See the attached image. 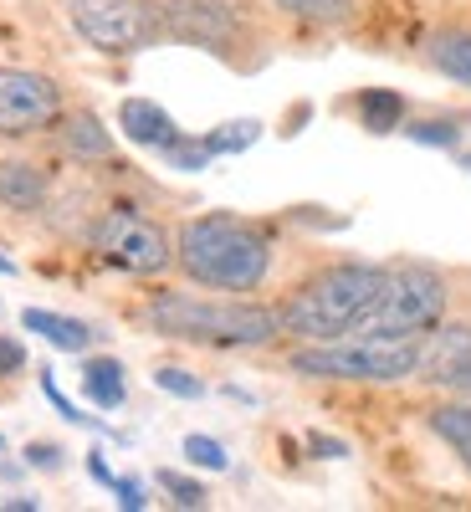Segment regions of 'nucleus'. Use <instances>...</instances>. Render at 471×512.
Returning a JSON list of instances; mask_svg holds the SVG:
<instances>
[{"mask_svg": "<svg viewBox=\"0 0 471 512\" xmlns=\"http://www.w3.org/2000/svg\"><path fill=\"white\" fill-rule=\"evenodd\" d=\"M82 395L103 410H118L128 400V384H123V364L118 359H88L82 364Z\"/></svg>", "mask_w": 471, "mask_h": 512, "instance_id": "18", "label": "nucleus"}, {"mask_svg": "<svg viewBox=\"0 0 471 512\" xmlns=\"http://www.w3.org/2000/svg\"><path fill=\"white\" fill-rule=\"evenodd\" d=\"M405 134H410L415 144H441V149H451V144L461 139L446 118H420V123H410V128H405Z\"/></svg>", "mask_w": 471, "mask_h": 512, "instance_id": "24", "label": "nucleus"}, {"mask_svg": "<svg viewBox=\"0 0 471 512\" xmlns=\"http://www.w3.org/2000/svg\"><path fill=\"white\" fill-rule=\"evenodd\" d=\"M420 349L425 338L415 333H344L333 344H303L287 369L333 384H400L420 369Z\"/></svg>", "mask_w": 471, "mask_h": 512, "instance_id": "4", "label": "nucleus"}, {"mask_svg": "<svg viewBox=\"0 0 471 512\" xmlns=\"http://www.w3.org/2000/svg\"><path fill=\"white\" fill-rule=\"evenodd\" d=\"M67 21L103 57H134L164 41L159 0H67Z\"/></svg>", "mask_w": 471, "mask_h": 512, "instance_id": "6", "label": "nucleus"}, {"mask_svg": "<svg viewBox=\"0 0 471 512\" xmlns=\"http://www.w3.org/2000/svg\"><path fill=\"white\" fill-rule=\"evenodd\" d=\"M456 395H466V400H471V359H466V374H461V390H456Z\"/></svg>", "mask_w": 471, "mask_h": 512, "instance_id": "30", "label": "nucleus"}, {"mask_svg": "<svg viewBox=\"0 0 471 512\" xmlns=\"http://www.w3.org/2000/svg\"><path fill=\"white\" fill-rule=\"evenodd\" d=\"M425 62L441 77H451L456 88L471 93V31L466 26H441V31L425 36Z\"/></svg>", "mask_w": 471, "mask_h": 512, "instance_id": "13", "label": "nucleus"}, {"mask_svg": "<svg viewBox=\"0 0 471 512\" xmlns=\"http://www.w3.org/2000/svg\"><path fill=\"white\" fill-rule=\"evenodd\" d=\"M195 466H205V472H226L231 466V456H226V446L221 441H210V436H185V446H180Z\"/></svg>", "mask_w": 471, "mask_h": 512, "instance_id": "23", "label": "nucleus"}, {"mask_svg": "<svg viewBox=\"0 0 471 512\" xmlns=\"http://www.w3.org/2000/svg\"><path fill=\"white\" fill-rule=\"evenodd\" d=\"M466 169H471V154H466Z\"/></svg>", "mask_w": 471, "mask_h": 512, "instance_id": "32", "label": "nucleus"}, {"mask_svg": "<svg viewBox=\"0 0 471 512\" xmlns=\"http://www.w3.org/2000/svg\"><path fill=\"white\" fill-rule=\"evenodd\" d=\"M41 390H47V400H52V405H57V410H62V415L72 420V425H82V420H88V415H82V410H77V405H72V400H67L62 390H57L52 379H41Z\"/></svg>", "mask_w": 471, "mask_h": 512, "instance_id": "28", "label": "nucleus"}, {"mask_svg": "<svg viewBox=\"0 0 471 512\" xmlns=\"http://www.w3.org/2000/svg\"><path fill=\"white\" fill-rule=\"evenodd\" d=\"M354 108H359V123L369 128V134H390V128L405 123V98L390 93V88H364L354 98Z\"/></svg>", "mask_w": 471, "mask_h": 512, "instance_id": "19", "label": "nucleus"}, {"mask_svg": "<svg viewBox=\"0 0 471 512\" xmlns=\"http://www.w3.org/2000/svg\"><path fill=\"white\" fill-rule=\"evenodd\" d=\"M267 6L297 26H318V31H338L359 16V0H267Z\"/></svg>", "mask_w": 471, "mask_h": 512, "instance_id": "15", "label": "nucleus"}, {"mask_svg": "<svg viewBox=\"0 0 471 512\" xmlns=\"http://www.w3.org/2000/svg\"><path fill=\"white\" fill-rule=\"evenodd\" d=\"M272 256V236L256 221L226 216V210L185 221L175 236V267L185 272V282L210 292H256L272 277Z\"/></svg>", "mask_w": 471, "mask_h": 512, "instance_id": "1", "label": "nucleus"}, {"mask_svg": "<svg viewBox=\"0 0 471 512\" xmlns=\"http://www.w3.org/2000/svg\"><path fill=\"white\" fill-rule=\"evenodd\" d=\"M16 369H26V349L16 338H0V374H16Z\"/></svg>", "mask_w": 471, "mask_h": 512, "instance_id": "26", "label": "nucleus"}, {"mask_svg": "<svg viewBox=\"0 0 471 512\" xmlns=\"http://www.w3.org/2000/svg\"><path fill=\"white\" fill-rule=\"evenodd\" d=\"M451 308V282L431 262H390L379 282L374 308L364 313L359 333H415L425 338Z\"/></svg>", "mask_w": 471, "mask_h": 512, "instance_id": "5", "label": "nucleus"}, {"mask_svg": "<svg viewBox=\"0 0 471 512\" xmlns=\"http://www.w3.org/2000/svg\"><path fill=\"white\" fill-rule=\"evenodd\" d=\"M144 323L159 338L175 344H205V349H262L282 338V318L267 303H246V297H195V292H154Z\"/></svg>", "mask_w": 471, "mask_h": 512, "instance_id": "2", "label": "nucleus"}, {"mask_svg": "<svg viewBox=\"0 0 471 512\" xmlns=\"http://www.w3.org/2000/svg\"><path fill=\"white\" fill-rule=\"evenodd\" d=\"M113 492H118V507H128V512L149 502V497H144V482H134V477H128V482H113Z\"/></svg>", "mask_w": 471, "mask_h": 512, "instance_id": "27", "label": "nucleus"}, {"mask_svg": "<svg viewBox=\"0 0 471 512\" xmlns=\"http://www.w3.org/2000/svg\"><path fill=\"white\" fill-rule=\"evenodd\" d=\"M16 272V262H11V256H0V277H11Z\"/></svg>", "mask_w": 471, "mask_h": 512, "instance_id": "31", "label": "nucleus"}, {"mask_svg": "<svg viewBox=\"0 0 471 512\" xmlns=\"http://www.w3.org/2000/svg\"><path fill=\"white\" fill-rule=\"evenodd\" d=\"M21 323L31 328V333H41L52 349H62V354H82L93 344V328L82 323V318H67V313H47V308H26L21 313Z\"/></svg>", "mask_w": 471, "mask_h": 512, "instance_id": "17", "label": "nucleus"}, {"mask_svg": "<svg viewBox=\"0 0 471 512\" xmlns=\"http://www.w3.org/2000/svg\"><path fill=\"white\" fill-rule=\"evenodd\" d=\"M471 359V323H436L425 333V349H420V379L436 384V390H461V374Z\"/></svg>", "mask_w": 471, "mask_h": 512, "instance_id": "10", "label": "nucleus"}, {"mask_svg": "<svg viewBox=\"0 0 471 512\" xmlns=\"http://www.w3.org/2000/svg\"><path fill=\"white\" fill-rule=\"evenodd\" d=\"M164 36L200 47L210 57H236V47L251 41V21L241 16L236 0H159Z\"/></svg>", "mask_w": 471, "mask_h": 512, "instance_id": "8", "label": "nucleus"}, {"mask_svg": "<svg viewBox=\"0 0 471 512\" xmlns=\"http://www.w3.org/2000/svg\"><path fill=\"white\" fill-rule=\"evenodd\" d=\"M47 195H52V180H47L41 164L0 159V205L6 210H16V216H36V210H47Z\"/></svg>", "mask_w": 471, "mask_h": 512, "instance_id": "11", "label": "nucleus"}, {"mask_svg": "<svg viewBox=\"0 0 471 512\" xmlns=\"http://www.w3.org/2000/svg\"><path fill=\"white\" fill-rule=\"evenodd\" d=\"M118 128H123V139L139 144V149H164V144L180 139V123L149 98H123L118 103Z\"/></svg>", "mask_w": 471, "mask_h": 512, "instance_id": "12", "label": "nucleus"}, {"mask_svg": "<svg viewBox=\"0 0 471 512\" xmlns=\"http://www.w3.org/2000/svg\"><path fill=\"white\" fill-rule=\"evenodd\" d=\"M62 118L57 77L31 67H0V139H31Z\"/></svg>", "mask_w": 471, "mask_h": 512, "instance_id": "9", "label": "nucleus"}, {"mask_svg": "<svg viewBox=\"0 0 471 512\" xmlns=\"http://www.w3.org/2000/svg\"><path fill=\"white\" fill-rule=\"evenodd\" d=\"M256 139H262V123H256V118H236V123H221L216 134H205L210 154H241V149H251Z\"/></svg>", "mask_w": 471, "mask_h": 512, "instance_id": "20", "label": "nucleus"}, {"mask_svg": "<svg viewBox=\"0 0 471 512\" xmlns=\"http://www.w3.org/2000/svg\"><path fill=\"white\" fill-rule=\"evenodd\" d=\"M26 456H31V466H47V472H57V466H62V451L57 446H31Z\"/></svg>", "mask_w": 471, "mask_h": 512, "instance_id": "29", "label": "nucleus"}, {"mask_svg": "<svg viewBox=\"0 0 471 512\" xmlns=\"http://www.w3.org/2000/svg\"><path fill=\"white\" fill-rule=\"evenodd\" d=\"M379 282H384V267H374V262H333V267L313 272L277 308L282 333H292L297 344H333L344 333H359L364 313L379 297Z\"/></svg>", "mask_w": 471, "mask_h": 512, "instance_id": "3", "label": "nucleus"}, {"mask_svg": "<svg viewBox=\"0 0 471 512\" xmlns=\"http://www.w3.org/2000/svg\"><path fill=\"white\" fill-rule=\"evenodd\" d=\"M0 446H6V441H0Z\"/></svg>", "mask_w": 471, "mask_h": 512, "instance_id": "33", "label": "nucleus"}, {"mask_svg": "<svg viewBox=\"0 0 471 512\" xmlns=\"http://www.w3.org/2000/svg\"><path fill=\"white\" fill-rule=\"evenodd\" d=\"M425 420H431V431L451 446V456L471 472V400L466 395L461 400H441V405L425 410Z\"/></svg>", "mask_w": 471, "mask_h": 512, "instance_id": "16", "label": "nucleus"}, {"mask_svg": "<svg viewBox=\"0 0 471 512\" xmlns=\"http://www.w3.org/2000/svg\"><path fill=\"white\" fill-rule=\"evenodd\" d=\"M57 134H62V149H67L72 159H82V164L113 154V134L103 128V118L88 113V108H82V113H62V118H57Z\"/></svg>", "mask_w": 471, "mask_h": 512, "instance_id": "14", "label": "nucleus"}, {"mask_svg": "<svg viewBox=\"0 0 471 512\" xmlns=\"http://www.w3.org/2000/svg\"><path fill=\"white\" fill-rule=\"evenodd\" d=\"M154 384L164 395H180V400H200L205 395V379H195L190 369H180V364H164V369H154Z\"/></svg>", "mask_w": 471, "mask_h": 512, "instance_id": "22", "label": "nucleus"}, {"mask_svg": "<svg viewBox=\"0 0 471 512\" xmlns=\"http://www.w3.org/2000/svg\"><path fill=\"white\" fill-rule=\"evenodd\" d=\"M88 241L108 267H118L128 277H159V272L175 267V236H169L159 221L128 210V205L103 210V216L93 221V231H88Z\"/></svg>", "mask_w": 471, "mask_h": 512, "instance_id": "7", "label": "nucleus"}, {"mask_svg": "<svg viewBox=\"0 0 471 512\" xmlns=\"http://www.w3.org/2000/svg\"><path fill=\"white\" fill-rule=\"evenodd\" d=\"M159 487L175 497V507H205V487L190 482V477H180V472H159Z\"/></svg>", "mask_w": 471, "mask_h": 512, "instance_id": "25", "label": "nucleus"}, {"mask_svg": "<svg viewBox=\"0 0 471 512\" xmlns=\"http://www.w3.org/2000/svg\"><path fill=\"white\" fill-rule=\"evenodd\" d=\"M159 154H164L169 164H175V169H185V175H195V169H205V164H210V144H205V139H185V134H180L175 144H164Z\"/></svg>", "mask_w": 471, "mask_h": 512, "instance_id": "21", "label": "nucleus"}]
</instances>
